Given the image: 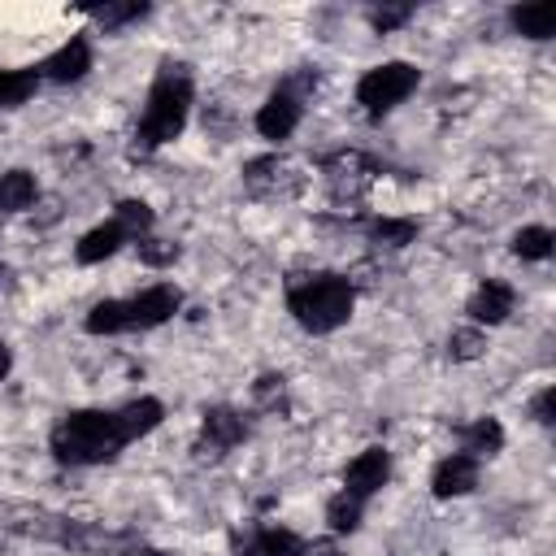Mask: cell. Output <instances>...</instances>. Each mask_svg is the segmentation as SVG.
Returning a JSON list of instances; mask_svg holds the SVG:
<instances>
[{
  "instance_id": "6da1fadb",
  "label": "cell",
  "mask_w": 556,
  "mask_h": 556,
  "mask_svg": "<svg viewBox=\"0 0 556 556\" xmlns=\"http://www.w3.org/2000/svg\"><path fill=\"white\" fill-rule=\"evenodd\" d=\"M122 426L113 413H100V408H78L70 417L56 421L52 430V452L56 460L65 465H104L122 452Z\"/></svg>"
},
{
  "instance_id": "7a4b0ae2",
  "label": "cell",
  "mask_w": 556,
  "mask_h": 556,
  "mask_svg": "<svg viewBox=\"0 0 556 556\" xmlns=\"http://www.w3.org/2000/svg\"><path fill=\"white\" fill-rule=\"evenodd\" d=\"M352 300H356L352 282L339 278V274H313V278H304L287 291V308L313 334H326V330L343 326L352 317Z\"/></svg>"
},
{
  "instance_id": "3957f363",
  "label": "cell",
  "mask_w": 556,
  "mask_h": 556,
  "mask_svg": "<svg viewBox=\"0 0 556 556\" xmlns=\"http://www.w3.org/2000/svg\"><path fill=\"white\" fill-rule=\"evenodd\" d=\"M187 109H191V78H187L182 65H169V70L152 83V91H148V109H143L139 135H135L139 148L152 152V148L169 143V139L182 130Z\"/></svg>"
},
{
  "instance_id": "277c9868",
  "label": "cell",
  "mask_w": 556,
  "mask_h": 556,
  "mask_svg": "<svg viewBox=\"0 0 556 556\" xmlns=\"http://www.w3.org/2000/svg\"><path fill=\"white\" fill-rule=\"evenodd\" d=\"M413 87H417V65H408V61H387V65L365 70V78L356 83V100L365 104V113H387V109H395L400 100H408Z\"/></svg>"
},
{
  "instance_id": "5b68a950",
  "label": "cell",
  "mask_w": 556,
  "mask_h": 556,
  "mask_svg": "<svg viewBox=\"0 0 556 556\" xmlns=\"http://www.w3.org/2000/svg\"><path fill=\"white\" fill-rule=\"evenodd\" d=\"M178 304H182V295H178L169 282H156V287L139 291L135 300H126V308H130V330H152V326L169 321V317L178 313Z\"/></svg>"
},
{
  "instance_id": "8992f818",
  "label": "cell",
  "mask_w": 556,
  "mask_h": 556,
  "mask_svg": "<svg viewBox=\"0 0 556 556\" xmlns=\"http://www.w3.org/2000/svg\"><path fill=\"white\" fill-rule=\"evenodd\" d=\"M387 473H391V456H387L382 447H365V452L348 465V473H343V491L356 495V500H369V495L387 482Z\"/></svg>"
},
{
  "instance_id": "52a82bcc",
  "label": "cell",
  "mask_w": 556,
  "mask_h": 556,
  "mask_svg": "<svg viewBox=\"0 0 556 556\" xmlns=\"http://www.w3.org/2000/svg\"><path fill=\"white\" fill-rule=\"evenodd\" d=\"M430 486H434L439 500H452V495L473 491V486H478V460H473L469 452H452V456H443V460L434 465Z\"/></svg>"
},
{
  "instance_id": "ba28073f",
  "label": "cell",
  "mask_w": 556,
  "mask_h": 556,
  "mask_svg": "<svg viewBox=\"0 0 556 556\" xmlns=\"http://www.w3.org/2000/svg\"><path fill=\"white\" fill-rule=\"evenodd\" d=\"M300 126V100L291 96V91H274L261 109H256V130L265 135V139H287L291 130Z\"/></svg>"
},
{
  "instance_id": "9c48e42d",
  "label": "cell",
  "mask_w": 556,
  "mask_h": 556,
  "mask_svg": "<svg viewBox=\"0 0 556 556\" xmlns=\"http://www.w3.org/2000/svg\"><path fill=\"white\" fill-rule=\"evenodd\" d=\"M87 70H91V43H87L83 35H74L70 43H61V48L43 61V74H48L52 83H78Z\"/></svg>"
},
{
  "instance_id": "30bf717a",
  "label": "cell",
  "mask_w": 556,
  "mask_h": 556,
  "mask_svg": "<svg viewBox=\"0 0 556 556\" xmlns=\"http://www.w3.org/2000/svg\"><path fill=\"white\" fill-rule=\"evenodd\" d=\"M513 300H517V291H513L508 282L486 278V282L473 291V300H469V317H473V321H486V326H500V321L513 313Z\"/></svg>"
},
{
  "instance_id": "8fae6325",
  "label": "cell",
  "mask_w": 556,
  "mask_h": 556,
  "mask_svg": "<svg viewBox=\"0 0 556 556\" xmlns=\"http://www.w3.org/2000/svg\"><path fill=\"white\" fill-rule=\"evenodd\" d=\"M243 434H248V426H243V417H239L235 408H208V413H204V452H208V456L230 452Z\"/></svg>"
},
{
  "instance_id": "7c38bea8",
  "label": "cell",
  "mask_w": 556,
  "mask_h": 556,
  "mask_svg": "<svg viewBox=\"0 0 556 556\" xmlns=\"http://www.w3.org/2000/svg\"><path fill=\"white\" fill-rule=\"evenodd\" d=\"M161 400H152V395H143V400H130L126 408H117L113 417H117V426H122V439L130 443V439H139V434H148V430H156L161 426Z\"/></svg>"
},
{
  "instance_id": "4fadbf2b",
  "label": "cell",
  "mask_w": 556,
  "mask_h": 556,
  "mask_svg": "<svg viewBox=\"0 0 556 556\" xmlns=\"http://www.w3.org/2000/svg\"><path fill=\"white\" fill-rule=\"evenodd\" d=\"M126 243V230L117 226V222H104V226H96V230H87L83 239H78V248H74V256L83 261V265H96V261H104V256H113L117 248Z\"/></svg>"
},
{
  "instance_id": "5bb4252c",
  "label": "cell",
  "mask_w": 556,
  "mask_h": 556,
  "mask_svg": "<svg viewBox=\"0 0 556 556\" xmlns=\"http://www.w3.org/2000/svg\"><path fill=\"white\" fill-rule=\"evenodd\" d=\"M248 556H304V543L291 534V530H278V526H265L256 530L248 543H243Z\"/></svg>"
},
{
  "instance_id": "9a60e30c",
  "label": "cell",
  "mask_w": 556,
  "mask_h": 556,
  "mask_svg": "<svg viewBox=\"0 0 556 556\" xmlns=\"http://www.w3.org/2000/svg\"><path fill=\"white\" fill-rule=\"evenodd\" d=\"M35 195H39L35 174H26V169H9V174H0V208H4V213H22V208H30Z\"/></svg>"
},
{
  "instance_id": "2e32d148",
  "label": "cell",
  "mask_w": 556,
  "mask_h": 556,
  "mask_svg": "<svg viewBox=\"0 0 556 556\" xmlns=\"http://www.w3.org/2000/svg\"><path fill=\"white\" fill-rule=\"evenodd\" d=\"M508 17L526 39H552L556 30V4H517Z\"/></svg>"
},
{
  "instance_id": "e0dca14e",
  "label": "cell",
  "mask_w": 556,
  "mask_h": 556,
  "mask_svg": "<svg viewBox=\"0 0 556 556\" xmlns=\"http://www.w3.org/2000/svg\"><path fill=\"white\" fill-rule=\"evenodd\" d=\"M460 439H465V452L469 456H495L504 447V426L495 417H478L473 426L460 430Z\"/></svg>"
},
{
  "instance_id": "ac0fdd59",
  "label": "cell",
  "mask_w": 556,
  "mask_h": 556,
  "mask_svg": "<svg viewBox=\"0 0 556 556\" xmlns=\"http://www.w3.org/2000/svg\"><path fill=\"white\" fill-rule=\"evenodd\" d=\"M87 330H91V334H122V330H130V308H126V300H100V304L87 313Z\"/></svg>"
},
{
  "instance_id": "d6986e66",
  "label": "cell",
  "mask_w": 556,
  "mask_h": 556,
  "mask_svg": "<svg viewBox=\"0 0 556 556\" xmlns=\"http://www.w3.org/2000/svg\"><path fill=\"white\" fill-rule=\"evenodd\" d=\"M369 239H374L378 248H404V243L417 239V222H413V217H378V222L369 226Z\"/></svg>"
},
{
  "instance_id": "ffe728a7",
  "label": "cell",
  "mask_w": 556,
  "mask_h": 556,
  "mask_svg": "<svg viewBox=\"0 0 556 556\" xmlns=\"http://www.w3.org/2000/svg\"><path fill=\"white\" fill-rule=\"evenodd\" d=\"M361 508H365V500L339 491V495L326 504V521H330V530H334V534H352V530L361 526Z\"/></svg>"
},
{
  "instance_id": "44dd1931",
  "label": "cell",
  "mask_w": 556,
  "mask_h": 556,
  "mask_svg": "<svg viewBox=\"0 0 556 556\" xmlns=\"http://www.w3.org/2000/svg\"><path fill=\"white\" fill-rule=\"evenodd\" d=\"M513 252L521 261H547L552 256V230L547 226H521L513 235Z\"/></svg>"
},
{
  "instance_id": "7402d4cb",
  "label": "cell",
  "mask_w": 556,
  "mask_h": 556,
  "mask_svg": "<svg viewBox=\"0 0 556 556\" xmlns=\"http://www.w3.org/2000/svg\"><path fill=\"white\" fill-rule=\"evenodd\" d=\"M113 222L126 230V239H139V235L152 230V208H148L143 200H122L117 213H113Z\"/></svg>"
},
{
  "instance_id": "603a6c76",
  "label": "cell",
  "mask_w": 556,
  "mask_h": 556,
  "mask_svg": "<svg viewBox=\"0 0 556 556\" xmlns=\"http://www.w3.org/2000/svg\"><path fill=\"white\" fill-rule=\"evenodd\" d=\"M30 91H35L30 70H0V109H13L22 100H30Z\"/></svg>"
},
{
  "instance_id": "cb8c5ba5",
  "label": "cell",
  "mask_w": 556,
  "mask_h": 556,
  "mask_svg": "<svg viewBox=\"0 0 556 556\" xmlns=\"http://www.w3.org/2000/svg\"><path fill=\"white\" fill-rule=\"evenodd\" d=\"M282 161L278 156H265V161H252L248 165V174H243V182L252 187V191H278L282 187Z\"/></svg>"
},
{
  "instance_id": "d4e9b609",
  "label": "cell",
  "mask_w": 556,
  "mask_h": 556,
  "mask_svg": "<svg viewBox=\"0 0 556 556\" xmlns=\"http://www.w3.org/2000/svg\"><path fill=\"white\" fill-rule=\"evenodd\" d=\"M482 348H486V339L478 330H452V339H447L452 361H473V356H482Z\"/></svg>"
},
{
  "instance_id": "484cf974",
  "label": "cell",
  "mask_w": 556,
  "mask_h": 556,
  "mask_svg": "<svg viewBox=\"0 0 556 556\" xmlns=\"http://www.w3.org/2000/svg\"><path fill=\"white\" fill-rule=\"evenodd\" d=\"M143 13H148V4H96L91 9V17L104 22V26H122V22H135Z\"/></svg>"
},
{
  "instance_id": "4316f807",
  "label": "cell",
  "mask_w": 556,
  "mask_h": 556,
  "mask_svg": "<svg viewBox=\"0 0 556 556\" xmlns=\"http://www.w3.org/2000/svg\"><path fill=\"white\" fill-rule=\"evenodd\" d=\"M252 395H256L261 408H282V404H287V387H282L278 374H265V378L252 387Z\"/></svg>"
},
{
  "instance_id": "83f0119b",
  "label": "cell",
  "mask_w": 556,
  "mask_h": 556,
  "mask_svg": "<svg viewBox=\"0 0 556 556\" xmlns=\"http://www.w3.org/2000/svg\"><path fill=\"white\" fill-rule=\"evenodd\" d=\"M174 256H178V248L165 243V239H143V243H139V261H143V265H169Z\"/></svg>"
},
{
  "instance_id": "f1b7e54d",
  "label": "cell",
  "mask_w": 556,
  "mask_h": 556,
  "mask_svg": "<svg viewBox=\"0 0 556 556\" xmlns=\"http://www.w3.org/2000/svg\"><path fill=\"white\" fill-rule=\"evenodd\" d=\"M408 4H391V9H374L369 13V22H374V30H395V26H404L408 22Z\"/></svg>"
},
{
  "instance_id": "f546056e",
  "label": "cell",
  "mask_w": 556,
  "mask_h": 556,
  "mask_svg": "<svg viewBox=\"0 0 556 556\" xmlns=\"http://www.w3.org/2000/svg\"><path fill=\"white\" fill-rule=\"evenodd\" d=\"M530 413H534V421H539V426H552V421H556V387H543V391L534 395Z\"/></svg>"
},
{
  "instance_id": "4dcf8cb0",
  "label": "cell",
  "mask_w": 556,
  "mask_h": 556,
  "mask_svg": "<svg viewBox=\"0 0 556 556\" xmlns=\"http://www.w3.org/2000/svg\"><path fill=\"white\" fill-rule=\"evenodd\" d=\"M304 556H343V552H339L334 543H313V547H308Z\"/></svg>"
},
{
  "instance_id": "1f68e13d",
  "label": "cell",
  "mask_w": 556,
  "mask_h": 556,
  "mask_svg": "<svg viewBox=\"0 0 556 556\" xmlns=\"http://www.w3.org/2000/svg\"><path fill=\"white\" fill-rule=\"evenodd\" d=\"M9 365H13V352H9V348H4V343H0V378H4V374H9Z\"/></svg>"
},
{
  "instance_id": "d6a6232c",
  "label": "cell",
  "mask_w": 556,
  "mask_h": 556,
  "mask_svg": "<svg viewBox=\"0 0 556 556\" xmlns=\"http://www.w3.org/2000/svg\"><path fill=\"white\" fill-rule=\"evenodd\" d=\"M0 282H4V269H0Z\"/></svg>"
}]
</instances>
